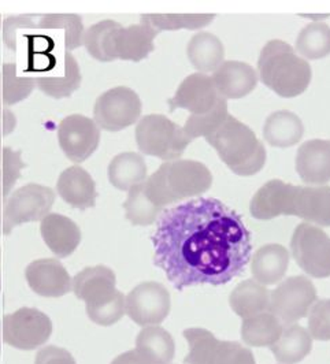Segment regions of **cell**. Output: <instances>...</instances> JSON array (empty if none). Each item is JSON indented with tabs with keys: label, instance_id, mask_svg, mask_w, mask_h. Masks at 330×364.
Returning <instances> with one entry per match:
<instances>
[{
	"label": "cell",
	"instance_id": "cell-1",
	"mask_svg": "<svg viewBox=\"0 0 330 364\" xmlns=\"http://www.w3.org/2000/svg\"><path fill=\"white\" fill-rule=\"evenodd\" d=\"M151 240L155 266L177 291L225 285L245 272L252 255L244 220L214 198H196L162 211Z\"/></svg>",
	"mask_w": 330,
	"mask_h": 364
},
{
	"label": "cell",
	"instance_id": "cell-2",
	"mask_svg": "<svg viewBox=\"0 0 330 364\" xmlns=\"http://www.w3.org/2000/svg\"><path fill=\"white\" fill-rule=\"evenodd\" d=\"M250 211L260 220L291 215L312 225L330 226V186H297L272 180L257 189Z\"/></svg>",
	"mask_w": 330,
	"mask_h": 364
},
{
	"label": "cell",
	"instance_id": "cell-3",
	"mask_svg": "<svg viewBox=\"0 0 330 364\" xmlns=\"http://www.w3.org/2000/svg\"><path fill=\"white\" fill-rule=\"evenodd\" d=\"M169 107L191 112L183 128L192 141L210 134L229 115L228 100L220 96L211 75L203 73L188 75L169 100Z\"/></svg>",
	"mask_w": 330,
	"mask_h": 364
},
{
	"label": "cell",
	"instance_id": "cell-4",
	"mask_svg": "<svg viewBox=\"0 0 330 364\" xmlns=\"http://www.w3.org/2000/svg\"><path fill=\"white\" fill-rule=\"evenodd\" d=\"M213 185V174L202 162L177 159L161 164L143 182L148 199L164 208L173 203L201 196Z\"/></svg>",
	"mask_w": 330,
	"mask_h": 364
},
{
	"label": "cell",
	"instance_id": "cell-5",
	"mask_svg": "<svg viewBox=\"0 0 330 364\" xmlns=\"http://www.w3.org/2000/svg\"><path fill=\"white\" fill-rule=\"evenodd\" d=\"M312 66L282 40L269 41L257 59V78L281 97H294L312 82Z\"/></svg>",
	"mask_w": 330,
	"mask_h": 364
},
{
	"label": "cell",
	"instance_id": "cell-6",
	"mask_svg": "<svg viewBox=\"0 0 330 364\" xmlns=\"http://www.w3.org/2000/svg\"><path fill=\"white\" fill-rule=\"evenodd\" d=\"M204 139L217 151L223 164L238 176H254L266 164L263 143L252 129L230 114Z\"/></svg>",
	"mask_w": 330,
	"mask_h": 364
},
{
	"label": "cell",
	"instance_id": "cell-7",
	"mask_svg": "<svg viewBox=\"0 0 330 364\" xmlns=\"http://www.w3.org/2000/svg\"><path fill=\"white\" fill-rule=\"evenodd\" d=\"M72 291L85 303L93 323L111 326L125 314V294L117 289L115 273L106 266L87 267L74 275Z\"/></svg>",
	"mask_w": 330,
	"mask_h": 364
},
{
	"label": "cell",
	"instance_id": "cell-8",
	"mask_svg": "<svg viewBox=\"0 0 330 364\" xmlns=\"http://www.w3.org/2000/svg\"><path fill=\"white\" fill-rule=\"evenodd\" d=\"M136 141L140 152L166 162L180 159L192 143L183 127L162 114H149L139 119Z\"/></svg>",
	"mask_w": 330,
	"mask_h": 364
},
{
	"label": "cell",
	"instance_id": "cell-9",
	"mask_svg": "<svg viewBox=\"0 0 330 364\" xmlns=\"http://www.w3.org/2000/svg\"><path fill=\"white\" fill-rule=\"evenodd\" d=\"M33 70L36 87L46 95L63 99L80 88L81 72L78 62L69 51H33Z\"/></svg>",
	"mask_w": 330,
	"mask_h": 364
},
{
	"label": "cell",
	"instance_id": "cell-10",
	"mask_svg": "<svg viewBox=\"0 0 330 364\" xmlns=\"http://www.w3.org/2000/svg\"><path fill=\"white\" fill-rule=\"evenodd\" d=\"M189 346L185 364H257L254 353L233 341H220L204 328H185L183 331Z\"/></svg>",
	"mask_w": 330,
	"mask_h": 364
},
{
	"label": "cell",
	"instance_id": "cell-11",
	"mask_svg": "<svg viewBox=\"0 0 330 364\" xmlns=\"http://www.w3.org/2000/svg\"><path fill=\"white\" fill-rule=\"evenodd\" d=\"M55 192L40 183L18 188L6 201L1 219V235L7 236L18 225L47 217L54 205Z\"/></svg>",
	"mask_w": 330,
	"mask_h": 364
},
{
	"label": "cell",
	"instance_id": "cell-12",
	"mask_svg": "<svg viewBox=\"0 0 330 364\" xmlns=\"http://www.w3.org/2000/svg\"><path fill=\"white\" fill-rule=\"evenodd\" d=\"M0 333L7 346L33 350L48 341L53 334V322L47 314L37 309L22 307L4 315L0 322Z\"/></svg>",
	"mask_w": 330,
	"mask_h": 364
},
{
	"label": "cell",
	"instance_id": "cell-13",
	"mask_svg": "<svg viewBox=\"0 0 330 364\" xmlns=\"http://www.w3.org/2000/svg\"><path fill=\"white\" fill-rule=\"evenodd\" d=\"M316 301V291L306 275L289 277L270 291L269 311L285 326L307 316Z\"/></svg>",
	"mask_w": 330,
	"mask_h": 364
},
{
	"label": "cell",
	"instance_id": "cell-14",
	"mask_svg": "<svg viewBox=\"0 0 330 364\" xmlns=\"http://www.w3.org/2000/svg\"><path fill=\"white\" fill-rule=\"evenodd\" d=\"M291 252L307 275L330 277V237L321 228L307 222L297 225L291 240Z\"/></svg>",
	"mask_w": 330,
	"mask_h": 364
},
{
	"label": "cell",
	"instance_id": "cell-15",
	"mask_svg": "<svg viewBox=\"0 0 330 364\" xmlns=\"http://www.w3.org/2000/svg\"><path fill=\"white\" fill-rule=\"evenodd\" d=\"M142 115V100L128 87H115L102 93L93 107V121L100 129L118 132L136 124Z\"/></svg>",
	"mask_w": 330,
	"mask_h": 364
},
{
	"label": "cell",
	"instance_id": "cell-16",
	"mask_svg": "<svg viewBox=\"0 0 330 364\" xmlns=\"http://www.w3.org/2000/svg\"><path fill=\"white\" fill-rule=\"evenodd\" d=\"M170 293L159 282H143L125 296V314L139 326H158L170 312Z\"/></svg>",
	"mask_w": 330,
	"mask_h": 364
},
{
	"label": "cell",
	"instance_id": "cell-17",
	"mask_svg": "<svg viewBox=\"0 0 330 364\" xmlns=\"http://www.w3.org/2000/svg\"><path fill=\"white\" fill-rule=\"evenodd\" d=\"M158 35L159 32L144 22L128 28L119 23L115 29L111 31L106 40V59L107 62L115 59L140 62L155 50L154 40Z\"/></svg>",
	"mask_w": 330,
	"mask_h": 364
},
{
	"label": "cell",
	"instance_id": "cell-18",
	"mask_svg": "<svg viewBox=\"0 0 330 364\" xmlns=\"http://www.w3.org/2000/svg\"><path fill=\"white\" fill-rule=\"evenodd\" d=\"M58 141L65 155L74 162L87 161L100 143V128L96 122L81 114L63 118L58 127Z\"/></svg>",
	"mask_w": 330,
	"mask_h": 364
},
{
	"label": "cell",
	"instance_id": "cell-19",
	"mask_svg": "<svg viewBox=\"0 0 330 364\" xmlns=\"http://www.w3.org/2000/svg\"><path fill=\"white\" fill-rule=\"evenodd\" d=\"M28 285L41 297H62L72 291V278L65 266L53 257L37 259L25 270Z\"/></svg>",
	"mask_w": 330,
	"mask_h": 364
},
{
	"label": "cell",
	"instance_id": "cell-20",
	"mask_svg": "<svg viewBox=\"0 0 330 364\" xmlns=\"http://www.w3.org/2000/svg\"><path fill=\"white\" fill-rule=\"evenodd\" d=\"M296 171L302 181L321 186L330 181V140H310L296 155Z\"/></svg>",
	"mask_w": 330,
	"mask_h": 364
},
{
	"label": "cell",
	"instance_id": "cell-21",
	"mask_svg": "<svg viewBox=\"0 0 330 364\" xmlns=\"http://www.w3.org/2000/svg\"><path fill=\"white\" fill-rule=\"evenodd\" d=\"M211 78L226 100L245 97L257 88V70L240 60H223Z\"/></svg>",
	"mask_w": 330,
	"mask_h": 364
},
{
	"label": "cell",
	"instance_id": "cell-22",
	"mask_svg": "<svg viewBox=\"0 0 330 364\" xmlns=\"http://www.w3.org/2000/svg\"><path fill=\"white\" fill-rule=\"evenodd\" d=\"M56 192L62 200L75 208L87 210L96 205V183L91 174L77 164L62 171L56 182Z\"/></svg>",
	"mask_w": 330,
	"mask_h": 364
},
{
	"label": "cell",
	"instance_id": "cell-23",
	"mask_svg": "<svg viewBox=\"0 0 330 364\" xmlns=\"http://www.w3.org/2000/svg\"><path fill=\"white\" fill-rule=\"evenodd\" d=\"M40 233L47 247L58 257L72 255L81 242L78 225L62 214H48L40 220Z\"/></svg>",
	"mask_w": 330,
	"mask_h": 364
},
{
	"label": "cell",
	"instance_id": "cell-24",
	"mask_svg": "<svg viewBox=\"0 0 330 364\" xmlns=\"http://www.w3.org/2000/svg\"><path fill=\"white\" fill-rule=\"evenodd\" d=\"M289 252L280 244H266L252 256L251 272L263 287L280 282L288 272Z\"/></svg>",
	"mask_w": 330,
	"mask_h": 364
},
{
	"label": "cell",
	"instance_id": "cell-25",
	"mask_svg": "<svg viewBox=\"0 0 330 364\" xmlns=\"http://www.w3.org/2000/svg\"><path fill=\"white\" fill-rule=\"evenodd\" d=\"M188 59L199 73L215 72L225 58V48L218 37L208 32H198L186 47Z\"/></svg>",
	"mask_w": 330,
	"mask_h": 364
},
{
	"label": "cell",
	"instance_id": "cell-26",
	"mask_svg": "<svg viewBox=\"0 0 330 364\" xmlns=\"http://www.w3.org/2000/svg\"><path fill=\"white\" fill-rule=\"evenodd\" d=\"M304 133L302 119L287 109H280L270 114L263 127L265 140L270 146L288 148L300 141Z\"/></svg>",
	"mask_w": 330,
	"mask_h": 364
},
{
	"label": "cell",
	"instance_id": "cell-27",
	"mask_svg": "<svg viewBox=\"0 0 330 364\" xmlns=\"http://www.w3.org/2000/svg\"><path fill=\"white\" fill-rule=\"evenodd\" d=\"M37 31L44 32L46 36L55 33V41L60 38L65 51H72L82 46L84 22L77 14H47L37 22Z\"/></svg>",
	"mask_w": 330,
	"mask_h": 364
},
{
	"label": "cell",
	"instance_id": "cell-28",
	"mask_svg": "<svg viewBox=\"0 0 330 364\" xmlns=\"http://www.w3.org/2000/svg\"><path fill=\"white\" fill-rule=\"evenodd\" d=\"M136 352L148 364H170L174 358L176 344L165 328L148 326L136 338Z\"/></svg>",
	"mask_w": 330,
	"mask_h": 364
},
{
	"label": "cell",
	"instance_id": "cell-29",
	"mask_svg": "<svg viewBox=\"0 0 330 364\" xmlns=\"http://www.w3.org/2000/svg\"><path fill=\"white\" fill-rule=\"evenodd\" d=\"M107 176L111 185L119 191H130L147 180V166L140 154L122 152L112 158Z\"/></svg>",
	"mask_w": 330,
	"mask_h": 364
},
{
	"label": "cell",
	"instance_id": "cell-30",
	"mask_svg": "<svg viewBox=\"0 0 330 364\" xmlns=\"http://www.w3.org/2000/svg\"><path fill=\"white\" fill-rule=\"evenodd\" d=\"M229 304L243 319L255 316L269 311L270 291L255 279H245L230 293Z\"/></svg>",
	"mask_w": 330,
	"mask_h": 364
},
{
	"label": "cell",
	"instance_id": "cell-31",
	"mask_svg": "<svg viewBox=\"0 0 330 364\" xmlns=\"http://www.w3.org/2000/svg\"><path fill=\"white\" fill-rule=\"evenodd\" d=\"M312 338L309 330L292 325L282 330L278 341L270 346L277 362L281 364L300 363L312 352Z\"/></svg>",
	"mask_w": 330,
	"mask_h": 364
},
{
	"label": "cell",
	"instance_id": "cell-32",
	"mask_svg": "<svg viewBox=\"0 0 330 364\" xmlns=\"http://www.w3.org/2000/svg\"><path fill=\"white\" fill-rule=\"evenodd\" d=\"M284 325L270 312L245 318L241 325V338L250 346H272L278 341Z\"/></svg>",
	"mask_w": 330,
	"mask_h": 364
},
{
	"label": "cell",
	"instance_id": "cell-33",
	"mask_svg": "<svg viewBox=\"0 0 330 364\" xmlns=\"http://www.w3.org/2000/svg\"><path fill=\"white\" fill-rule=\"evenodd\" d=\"M296 53L303 59H321L330 54V26L315 21L304 26L296 40Z\"/></svg>",
	"mask_w": 330,
	"mask_h": 364
},
{
	"label": "cell",
	"instance_id": "cell-34",
	"mask_svg": "<svg viewBox=\"0 0 330 364\" xmlns=\"http://www.w3.org/2000/svg\"><path fill=\"white\" fill-rule=\"evenodd\" d=\"M1 97L6 107L25 100L36 88L35 78L31 75H19L16 63H4L0 72Z\"/></svg>",
	"mask_w": 330,
	"mask_h": 364
},
{
	"label": "cell",
	"instance_id": "cell-35",
	"mask_svg": "<svg viewBox=\"0 0 330 364\" xmlns=\"http://www.w3.org/2000/svg\"><path fill=\"white\" fill-rule=\"evenodd\" d=\"M125 214L129 222L136 226H149L156 222L162 208L156 207L148 199L143 183H139L128 191V198L124 203Z\"/></svg>",
	"mask_w": 330,
	"mask_h": 364
},
{
	"label": "cell",
	"instance_id": "cell-36",
	"mask_svg": "<svg viewBox=\"0 0 330 364\" xmlns=\"http://www.w3.org/2000/svg\"><path fill=\"white\" fill-rule=\"evenodd\" d=\"M215 14H144L142 22L152 26L156 32L179 29H201L210 25Z\"/></svg>",
	"mask_w": 330,
	"mask_h": 364
},
{
	"label": "cell",
	"instance_id": "cell-37",
	"mask_svg": "<svg viewBox=\"0 0 330 364\" xmlns=\"http://www.w3.org/2000/svg\"><path fill=\"white\" fill-rule=\"evenodd\" d=\"M25 164L21 158V151H14L9 146H3L0 158V236H1V219L9 193L14 188L21 176V170Z\"/></svg>",
	"mask_w": 330,
	"mask_h": 364
},
{
	"label": "cell",
	"instance_id": "cell-38",
	"mask_svg": "<svg viewBox=\"0 0 330 364\" xmlns=\"http://www.w3.org/2000/svg\"><path fill=\"white\" fill-rule=\"evenodd\" d=\"M119 23L112 19H105L100 21L91 28H88L84 32V38H82V46L91 54L92 58L100 60V62H107L106 55H105V44L107 36L112 29H115Z\"/></svg>",
	"mask_w": 330,
	"mask_h": 364
},
{
	"label": "cell",
	"instance_id": "cell-39",
	"mask_svg": "<svg viewBox=\"0 0 330 364\" xmlns=\"http://www.w3.org/2000/svg\"><path fill=\"white\" fill-rule=\"evenodd\" d=\"M309 333L318 341H330V299L314 303L309 312Z\"/></svg>",
	"mask_w": 330,
	"mask_h": 364
},
{
	"label": "cell",
	"instance_id": "cell-40",
	"mask_svg": "<svg viewBox=\"0 0 330 364\" xmlns=\"http://www.w3.org/2000/svg\"><path fill=\"white\" fill-rule=\"evenodd\" d=\"M3 25V40L9 48L17 51L18 43V31L32 29L37 31V23L29 16H18V17H9L1 23Z\"/></svg>",
	"mask_w": 330,
	"mask_h": 364
},
{
	"label": "cell",
	"instance_id": "cell-41",
	"mask_svg": "<svg viewBox=\"0 0 330 364\" xmlns=\"http://www.w3.org/2000/svg\"><path fill=\"white\" fill-rule=\"evenodd\" d=\"M35 364H77L72 353L55 346H44L37 352Z\"/></svg>",
	"mask_w": 330,
	"mask_h": 364
},
{
	"label": "cell",
	"instance_id": "cell-42",
	"mask_svg": "<svg viewBox=\"0 0 330 364\" xmlns=\"http://www.w3.org/2000/svg\"><path fill=\"white\" fill-rule=\"evenodd\" d=\"M111 364H148L137 352L134 350H128L119 356H117Z\"/></svg>",
	"mask_w": 330,
	"mask_h": 364
},
{
	"label": "cell",
	"instance_id": "cell-43",
	"mask_svg": "<svg viewBox=\"0 0 330 364\" xmlns=\"http://www.w3.org/2000/svg\"><path fill=\"white\" fill-rule=\"evenodd\" d=\"M14 129H16L14 125H10V124H7V122H4V121H0V158H1V152H3L1 140H3V137H4V136L10 134Z\"/></svg>",
	"mask_w": 330,
	"mask_h": 364
},
{
	"label": "cell",
	"instance_id": "cell-44",
	"mask_svg": "<svg viewBox=\"0 0 330 364\" xmlns=\"http://www.w3.org/2000/svg\"><path fill=\"white\" fill-rule=\"evenodd\" d=\"M0 26H1V17H0Z\"/></svg>",
	"mask_w": 330,
	"mask_h": 364
}]
</instances>
